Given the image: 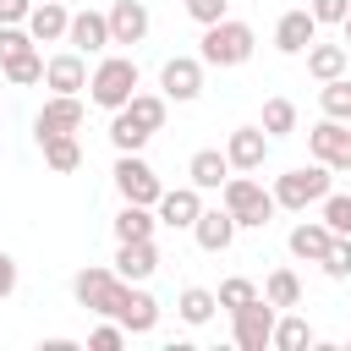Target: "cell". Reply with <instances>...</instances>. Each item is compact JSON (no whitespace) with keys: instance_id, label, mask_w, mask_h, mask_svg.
I'll use <instances>...</instances> for the list:
<instances>
[{"instance_id":"cell-1","label":"cell","mask_w":351,"mask_h":351,"mask_svg":"<svg viewBox=\"0 0 351 351\" xmlns=\"http://www.w3.org/2000/svg\"><path fill=\"white\" fill-rule=\"evenodd\" d=\"M252 49H258V33H252V22H241V16H219V22H208V27H203V38H197L203 66H219V71L247 66V60H252Z\"/></svg>"},{"instance_id":"cell-2","label":"cell","mask_w":351,"mask_h":351,"mask_svg":"<svg viewBox=\"0 0 351 351\" xmlns=\"http://www.w3.org/2000/svg\"><path fill=\"white\" fill-rule=\"evenodd\" d=\"M219 203L236 214V225H241V230H263V225L280 214V203H274V186H263L252 170H230V181L219 186Z\"/></svg>"},{"instance_id":"cell-3","label":"cell","mask_w":351,"mask_h":351,"mask_svg":"<svg viewBox=\"0 0 351 351\" xmlns=\"http://www.w3.org/2000/svg\"><path fill=\"white\" fill-rule=\"evenodd\" d=\"M137 88H143V71H137L132 55H99V66L88 71V104H99V110H110V115H115Z\"/></svg>"},{"instance_id":"cell-4","label":"cell","mask_w":351,"mask_h":351,"mask_svg":"<svg viewBox=\"0 0 351 351\" xmlns=\"http://www.w3.org/2000/svg\"><path fill=\"white\" fill-rule=\"evenodd\" d=\"M329 181H335V170L318 165V159H313V165H291L285 176H274V203L291 208V214H307L313 203H324V197L335 192Z\"/></svg>"},{"instance_id":"cell-5","label":"cell","mask_w":351,"mask_h":351,"mask_svg":"<svg viewBox=\"0 0 351 351\" xmlns=\"http://www.w3.org/2000/svg\"><path fill=\"white\" fill-rule=\"evenodd\" d=\"M110 181H115V192H121V203H159L165 197V181H159V170L143 159V154H115V170H110Z\"/></svg>"},{"instance_id":"cell-6","label":"cell","mask_w":351,"mask_h":351,"mask_svg":"<svg viewBox=\"0 0 351 351\" xmlns=\"http://www.w3.org/2000/svg\"><path fill=\"white\" fill-rule=\"evenodd\" d=\"M274 318H280V307L269 296H258V302H247V307L230 313V340L241 351H269L274 346Z\"/></svg>"},{"instance_id":"cell-7","label":"cell","mask_w":351,"mask_h":351,"mask_svg":"<svg viewBox=\"0 0 351 351\" xmlns=\"http://www.w3.org/2000/svg\"><path fill=\"white\" fill-rule=\"evenodd\" d=\"M82 121H88L82 93H49V99L38 104V115H33V143H44V137H66V132H82Z\"/></svg>"},{"instance_id":"cell-8","label":"cell","mask_w":351,"mask_h":351,"mask_svg":"<svg viewBox=\"0 0 351 351\" xmlns=\"http://www.w3.org/2000/svg\"><path fill=\"white\" fill-rule=\"evenodd\" d=\"M115 291H121V274H115V269H104V263H88V269H77V274H71V296H77V307H88L93 318H110Z\"/></svg>"},{"instance_id":"cell-9","label":"cell","mask_w":351,"mask_h":351,"mask_svg":"<svg viewBox=\"0 0 351 351\" xmlns=\"http://www.w3.org/2000/svg\"><path fill=\"white\" fill-rule=\"evenodd\" d=\"M110 318H121V324H126V335H154V329H159V302H154V291H148V285L121 280Z\"/></svg>"},{"instance_id":"cell-10","label":"cell","mask_w":351,"mask_h":351,"mask_svg":"<svg viewBox=\"0 0 351 351\" xmlns=\"http://www.w3.org/2000/svg\"><path fill=\"white\" fill-rule=\"evenodd\" d=\"M203 55H170L165 66H159V93L170 99V104H192V99H203Z\"/></svg>"},{"instance_id":"cell-11","label":"cell","mask_w":351,"mask_h":351,"mask_svg":"<svg viewBox=\"0 0 351 351\" xmlns=\"http://www.w3.org/2000/svg\"><path fill=\"white\" fill-rule=\"evenodd\" d=\"M307 154H313L318 165H329V170H346V176H351V126H346V121H335V115H324L318 126H307Z\"/></svg>"},{"instance_id":"cell-12","label":"cell","mask_w":351,"mask_h":351,"mask_svg":"<svg viewBox=\"0 0 351 351\" xmlns=\"http://www.w3.org/2000/svg\"><path fill=\"white\" fill-rule=\"evenodd\" d=\"M269 148H274V137L263 132V126H236L230 137H225V159H230V170H263L269 165Z\"/></svg>"},{"instance_id":"cell-13","label":"cell","mask_w":351,"mask_h":351,"mask_svg":"<svg viewBox=\"0 0 351 351\" xmlns=\"http://www.w3.org/2000/svg\"><path fill=\"white\" fill-rule=\"evenodd\" d=\"M66 44L77 55H104L115 38H110V11H71V27H66Z\"/></svg>"},{"instance_id":"cell-14","label":"cell","mask_w":351,"mask_h":351,"mask_svg":"<svg viewBox=\"0 0 351 351\" xmlns=\"http://www.w3.org/2000/svg\"><path fill=\"white\" fill-rule=\"evenodd\" d=\"M44 88L49 93H88V55H77L71 44L60 55L44 60Z\"/></svg>"},{"instance_id":"cell-15","label":"cell","mask_w":351,"mask_h":351,"mask_svg":"<svg viewBox=\"0 0 351 351\" xmlns=\"http://www.w3.org/2000/svg\"><path fill=\"white\" fill-rule=\"evenodd\" d=\"M154 214H159V225H170V230H192L197 225V214H203V192L186 181V186H165V197L154 203Z\"/></svg>"},{"instance_id":"cell-16","label":"cell","mask_w":351,"mask_h":351,"mask_svg":"<svg viewBox=\"0 0 351 351\" xmlns=\"http://www.w3.org/2000/svg\"><path fill=\"white\" fill-rule=\"evenodd\" d=\"M121 280H137V285H148L154 274H159V247H154V236L148 241H115V263H110Z\"/></svg>"},{"instance_id":"cell-17","label":"cell","mask_w":351,"mask_h":351,"mask_svg":"<svg viewBox=\"0 0 351 351\" xmlns=\"http://www.w3.org/2000/svg\"><path fill=\"white\" fill-rule=\"evenodd\" d=\"M22 27L33 33V44H66L71 11H66V0H33V11H27Z\"/></svg>"},{"instance_id":"cell-18","label":"cell","mask_w":351,"mask_h":351,"mask_svg":"<svg viewBox=\"0 0 351 351\" xmlns=\"http://www.w3.org/2000/svg\"><path fill=\"white\" fill-rule=\"evenodd\" d=\"M318 38V22H313V11L307 5H296V11H280V22H274V49L280 55H307V44Z\"/></svg>"},{"instance_id":"cell-19","label":"cell","mask_w":351,"mask_h":351,"mask_svg":"<svg viewBox=\"0 0 351 351\" xmlns=\"http://www.w3.org/2000/svg\"><path fill=\"white\" fill-rule=\"evenodd\" d=\"M236 230H241V225H236V214L219 203V208H203V214H197V225H192V241H197L203 252H230Z\"/></svg>"},{"instance_id":"cell-20","label":"cell","mask_w":351,"mask_h":351,"mask_svg":"<svg viewBox=\"0 0 351 351\" xmlns=\"http://www.w3.org/2000/svg\"><path fill=\"white\" fill-rule=\"evenodd\" d=\"M148 27H154V16H148L143 0H115V5H110V38H115V44H143Z\"/></svg>"},{"instance_id":"cell-21","label":"cell","mask_w":351,"mask_h":351,"mask_svg":"<svg viewBox=\"0 0 351 351\" xmlns=\"http://www.w3.org/2000/svg\"><path fill=\"white\" fill-rule=\"evenodd\" d=\"M186 181H192L197 192H219V186L230 181V159H225V148H197V154L186 159Z\"/></svg>"},{"instance_id":"cell-22","label":"cell","mask_w":351,"mask_h":351,"mask_svg":"<svg viewBox=\"0 0 351 351\" xmlns=\"http://www.w3.org/2000/svg\"><path fill=\"white\" fill-rule=\"evenodd\" d=\"M329 241H335V230H329L324 219H302V225H291V236H285L291 258H302V263H324Z\"/></svg>"},{"instance_id":"cell-23","label":"cell","mask_w":351,"mask_h":351,"mask_svg":"<svg viewBox=\"0 0 351 351\" xmlns=\"http://www.w3.org/2000/svg\"><path fill=\"white\" fill-rule=\"evenodd\" d=\"M110 230H115V241H148L159 230V214L148 203H121L115 219H110Z\"/></svg>"},{"instance_id":"cell-24","label":"cell","mask_w":351,"mask_h":351,"mask_svg":"<svg viewBox=\"0 0 351 351\" xmlns=\"http://www.w3.org/2000/svg\"><path fill=\"white\" fill-rule=\"evenodd\" d=\"M346 66H351V49L346 44H307V77H318V82H335V77H346Z\"/></svg>"},{"instance_id":"cell-25","label":"cell","mask_w":351,"mask_h":351,"mask_svg":"<svg viewBox=\"0 0 351 351\" xmlns=\"http://www.w3.org/2000/svg\"><path fill=\"white\" fill-rule=\"evenodd\" d=\"M214 313H219V296H214L208 285H181V296H176V318H181V324L203 329Z\"/></svg>"},{"instance_id":"cell-26","label":"cell","mask_w":351,"mask_h":351,"mask_svg":"<svg viewBox=\"0 0 351 351\" xmlns=\"http://www.w3.org/2000/svg\"><path fill=\"white\" fill-rule=\"evenodd\" d=\"M121 110H126V115H132V121H137L143 132H165V115H170V99H165V93H143V88H137V93H132V99H126Z\"/></svg>"},{"instance_id":"cell-27","label":"cell","mask_w":351,"mask_h":351,"mask_svg":"<svg viewBox=\"0 0 351 351\" xmlns=\"http://www.w3.org/2000/svg\"><path fill=\"white\" fill-rule=\"evenodd\" d=\"M38 154H44V165H49L55 176H71V170L82 165V143H77V132H66V137H44Z\"/></svg>"},{"instance_id":"cell-28","label":"cell","mask_w":351,"mask_h":351,"mask_svg":"<svg viewBox=\"0 0 351 351\" xmlns=\"http://www.w3.org/2000/svg\"><path fill=\"white\" fill-rule=\"evenodd\" d=\"M313 340H318V335H313V324H307L302 313L285 307V313L274 318V351H302V346H313Z\"/></svg>"},{"instance_id":"cell-29","label":"cell","mask_w":351,"mask_h":351,"mask_svg":"<svg viewBox=\"0 0 351 351\" xmlns=\"http://www.w3.org/2000/svg\"><path fill=\"white\" fill-rule=\"evenodd\" d=\"M148 137H154V132H143L126 110H115V115H110V148H115V154H143V148H148Z\"/></svg>"},{"instance_id":"cell-30","label":"cell","mask_w":351,"mask_h":351,"mask_svg":"<svg viewBox=\"0 0 351 351\" xmlns=\"http://www.w3.org/2000/svg\"><path fill=\"white\" fill-rule=\"evenodd\" d=\"M263 296H269L280 313H285V307H302V274H296V269H269Z\"/></svg>"},{"instance_id":"cell-31","label":"cell","mask_w":351,"mask_h":351,"mask_svg":"<svg viewBox=\"0 0 351 351\" xmlns=\"http://www.w3.org/2000/svg\"><path fill=\"white\" fill-rule=\"evenodd\" d=\"M0 71H5V82H11V88H33V82H44V55H38V44H33V49H22L16 60H5Z\"/></svg>"},{"instance_id":"cell-32","label":"cell","mask_w":351,"mask_h":351,"mask_svg":"<svg viewBox=\"0 0 351 351\" xmlns=\"http://www.w3.org/2000/svg\"><path fill=\"white\" fill-rule=\"evenodd\" d=\"M258 126H263L269 137H291V132H296V104H291V99H280V93H274V99H263Z\"/></svg>"},{"instance_id":"cell-33","label":"cell","mask_w":351,"mask_h":351,"mask_svg":"<svg viewBox=\"0 0 351 351\" xmlns=\"http://www.w3.org/2000/svg\"><path fill=\"white\" fill-rule=\"evenodd\" d=\"M318 110L335 115V121H351V77H335L318 88Z\"/></svg>"},{"instance_id":"cell-34","label":"cell","mask_w":351,"mask_h":351,"mask_svg":"<svg viewBox=\"0 0 351 351\" xmlns=\"http://www.w3.org/2000/svg\"><path fill=\"white\" fill-rule=\"evenodd\" d=\"M214 296H219V307H225V313H236V307L258 302L263 291H258V285H252L247 274H230V280H219V291H214Z\"/></svg>"},{"instance_id":"cell-35","label":"cell","mask_w":351,"mask_h":351,"mask_svg":"<svg viewBox=\"0 0 351 351\" xmlns=\"http://www.w3.org/2000/svg\"><path fill=\"white\" fill-rule=\"evenodd\" d=\"M318 219L335 230V236H351V192H329L318 203Z\"/></svg>"},{"instance_id":"cell-36","label":"cell","mask_w":351,"mask_h":351,"mask_svg":"<svg viewBox=\"0 0 351 351\" xmlns=\"http://www.w3.org/2000/svg\"><path fill=\"white\" fill-rule=\"evenodd\" d=\"M132 335H126V324L121 318H104V324H93L88 329V351H121Z\"/></svg>"},{"instance_id":"cell-37","label":"cell","mask_w":351,"mask_h":351,"mask_svg":"<svg viewBox=\"0 0 351 351\" xmlns=\"http://www.w3.org/2000/svg\"><path fill=\"white\" fill-rule=\"evenodd\" d=\"M329 280H351V236H335L329 241V252H324V263H318Z\"/></svg>"},{"instance_id":"cell-38","label":"cell","mask_w":351,"mask_h":351,"mask_svg":"<svg viewBox=\"0 0 351 351\" xmlns=\"http://www.w3.org/2000/svg\"><path fill=\"white\" fill-rule=\"evenodd\" d=\"M22 49H33V33H27L22 22H0V66H5V60H16Z\"/></svg>"},{"instance_id":"cell-39","label":"cell","mask_w":351,"mask_h":351,"mask_svg":"<svg viewBox=\"0 0 351 351\" xmlns=\"http://www.w3.org/2000/svg\"><path fill=\"white\" fill-rule=\"evenodd\" d=\"M181 11L197 22V27H208V22H219V16H230V0H181Z\"/></svg>"},{"instance_id":"cell-40","label":"cell","mask_w":351,"mask_h":351,"mask_svg":"<svg viewBox=\"0 0 351 351\" xmlns=\"http://www.w3.org/2000/svg\"><path fill=\"white\" fill-rule=\"evenodd\" d=\"M307 11H313V22H318V27H340V22H346V11H351V0H307Z\"/></svg>"},{"instance_id":"cell-41","label":"cell","mask_w":351,"mask_h":351,"mask_svg":"<svg viewBox=\"0 0 351 351\" xmlns=\"http://www.w3.org/2000/svg\"><path fill=\"white\" fill-rule=\"evenodd\" d=\"M16 280H22V274H16V258L0 247V302H5V296H16Z\"/></svg>"},{"instance_id":"cell-42","label":"cell","mask_w":351,"mask_h":351,"mask_svg":"<svg viewBox=\"0 0 351 351\" xmlns=\"http://www.w3.org/2000/svg\"><path fill=\"white\" fill-rule=\"evenodd\" d=\"M33 0H0V22H27Z\"/></svg>"},{"instance_id":"cell-43","label":"cell","mask_w":351,"mask_h":351,"mask_svg":"<svg viewBox=\"0 0 351 351\" xmlns=\"http://www.w3.org/2000/svg\"><path fill=\"white\" fill-rule=\"evenodd\" d=\"M340 44L351 49V11H346V22H340Z\"/></svg>"},{"instance_id":"cell-44","label":"cell","mask_w":351,"mask_h":351,"mask_svg":"<svg viewBox=\"0 0 351 351\" xmlns=\"http://www.w3.org/2000/svg\"><path fill=\"white\" fill-rule=\"evenodd\" d=\"M0 121H5V110H0Z\"/></svg>"}]
</instances>
